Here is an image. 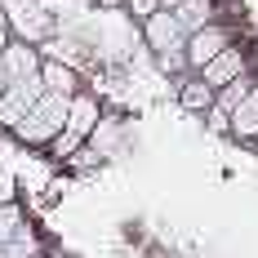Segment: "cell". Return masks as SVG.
<instances>
[{"label":"cell","instance_id":"5bb4252c","mask_svg":"<svg viewBox=\"0 0 258 258\" xmlns=\"http://www.w3.org/2000/svg\"><path fill=\"white\" fill-rule=\"evenodd\" d=\"M23 227H27V218H23V209H18V201L0 205V245H5L9 236H18Z\"/></svg>","mask_w":258,"mask_h":258},{"label":"cell","instance_id":"7c38bea8","mask_svg":"<svg viewBox=\"0 0 258 258\" xmlns=\"http://www.w3.org/2000/svg\"><path fill=\"white\" fill-rule=\"evenodd\" d=\"M116 143H120V120H116V116H103L98 129L89 134V147H94L98 156H111V152H116Z\"/></svg>","mask_w":258,"mask_h":258},{"label":"cell","instance_id":"52a82bcc","mask_svg":"<svg viewBox=\"0 0 258 258\" xmlns=\"http://www.w3.org/2000/svg\"><path fill=\"white\" fill-rule=\"evenodd\" d=\"M245 67H249V62H245V49H236V45H227V49L218 53V58H214V62H209V67H205V72H196V76H201V80H205V85H209V89L218 94L223 85H232V80L249 76Z\"/></svg>","mask_w":258,"mask_h":258},{"label":"cell","instance_id":"2e32d148","mask_svg":"<svg viewBox=\"0 0 258 258\" xmlns=\"http://www.w3.org/2000/svg\"><path fill=\"white\" fill-rule=\"evenodd\" d=\"M14 201V178H9V169L0 165V205H9Z\"/></svg>","mask_w":258,"mask_h":258},{"label":"cell","instance_id":"ffe728a7","mask_svg":"<svg viewBox=\"0 0 258 258\" xmlns=\"http://www.w3.org/2000/svg\"><path fill=\"white\" fill-rule=\"evenodd\" d=\"M72 5H85V0H72Z\"/></svg>","mask_w":258,"mask_h":258},{"label":"cell","instance_id":"9a60e30c","mask_svg":"<svg viewBox=\"0 0 258 258\" xmlns=\"http://www.w3.org/2000/svg\"><path fill=\"white\" fill-rule=\"evenodd\" d=\"M125 5H129V14H134L138 23H147L156 9H160V0H125Z\"/></svg>","mask_w":258,"mask_h":258},{"label":"cell","instance_id":"30bf717a","mask_svg":"<svg viewBox=\"0 0 258 258\" xmlns=\"http://www.w3.org/2000/svg\"><path fill=\"white\" fill-rule=\"evenodd\" d=\"M236 138H258V85L249 89V98L232 111V125H227Z\"/></svg>","mask_w":258,"mask_h":258},{"label":"cell","instance_id":"ac0fdd59","mask_svg":"<svg viewBox=\"0 0 258 258\" xmlns=\"http://www.w3.org/2000/svg\"><path fill=\"white\" fill-rule=\"evenodd\" d=\"M94 5H103V9H120L125 0H94Z\"/></svg>","mask_w":258,"mask_h":258},{"label":"cell","instance_id":"e0dca14e","mask_svg":"<svg viewBox=\"0 0 258 258\" xmlns=\"http://www.w3.org/2000/svg\"><path fill=\"white\" fill-rule=\"evenodd\" d=\"M9 40H14V31H9V27H0V53H5V45H9Z\"/></svg>","mask_w":258,"mask_h":258},{"label":"cell","instance_id":"9c48e42d","mask_svg":"<svg viewBox=\"0 0 258 258\" xmlns=\"http://www.w3.org/2000/svg\"><path fill=\"white\" fill-rule=\"evenodd\" d=\"M174 18H178V27L187 31V36H196L201 27L214 23V0H182L178 9H169Z\"/></svg>","mask_w":258,"mask_h":258},{"label":"cell","instance_id":"277c9868","mask_svg":"<svg viewBox=\"0 0 258 258\" xmlns=\"http://www.w3.org/2000/svg\"><path fill=\"white\" fill-rule=\"evenodd\" d=\"M143 40H147V49H152L156 58H169V53L187 49V31L178 27V18H174L169 9H156L152 18L143 23Z\"/></svg>","mask_w":258,"mask_h":258},{"label":"cell","instance_id":"6da1fadb","mask_svg":"<svg viewBox=\"0 0 258 258\" xmlns=\"http://www.w3.org/2000/svg\"><path fill=\"white\" fill-rule=\"evenodd\" d=\"M67 111H72V98H58V94H45L40 103L27 111V120L14 129V138L23 147H53V138L67 125Z\"/></svg>","mask_w":258,"mask_h":258},{"label":"cell","instance_id":"4fadbf2b","mask_svg":"<svg viewBox=\"0 0 258 258\" xmlns=\"http://www.w3.org/2000/svg\"><path fill=\"white\" fill-rule=\"evenodd\" d=\"M0 258H40V240L31 227H23L18 236H9L5 245H0Z\"/></svg>","mask_w":258,"mask_h":258},{"label":"cell","instance_id":"ba28073f","mask_svg":"<svg viewBox=\"0 0 258 258\" xmlns=\"http://www.w3.org/2000/svg\"><path fill=\"white\" fill-rule=\"evenodd\" d=\"M40 80H45V94H58V98H76L80 94V76L62 58H45L40 62Z\"/></svg>","mask_w":258,"mask_h":258},{"label":"cell","instance_id":"7a4b0ae2","mask_svg":"<svg viewBox=\"0 0 258 258\" xmlns=\"http://www.w3.org/2000/svg\"><path fill=\"white\" fill-rule=\"evenodd\" d=\"M98 120H103V107H98V98L94 94H85L80 89L76 98H72V111H67V125H62V134L53 138V156H62V160H72V156L89 143V134L98 129Z\"/></svg>","mask_w":258,"mask_h":258},{"label":"cell","instance_id":"3957f363","mask_svg":"<svg viewBox=\"0 0 258 258\" xmlns=\"http://www.w3.org/2000/svg\"><path fill=\"white\" fill-rule=\"evenodd\" d=\"M40 98H45V80H40V76L14 80V85L5 89V98H0V125L14 134V129H18V125L27 120V111L40 103Z\"/></svg>","mask_w":258,"mask_h":258},{"label":"cell","instance_id":"d6986e66","mask_svg":"<svg viewBox=\"0 0 258 258\" xmlns=\"http://www.w3.org/2000/svg\"><path fill=\"white\" fill-rule=\"evenodd\" d=\"M5 89H9V76H5V67H0V98H5Z\"/></svg>","mask_w":258,"mask_h":258},{"label":"cell","instance_id":"5b68a950","mask_svg":"<svg viewBox=\"0 0 258 258\" xmlns=\"http://www.w3.org/2000/svg\"><path fill=\"white\" fill-rule=\"evenodd\" d=\"M227 45H232V31H227L223 23L201 27L196 36H187V49H182V53H187V72H205V67L227 49Z\"/></svg>","mask_w":258,"mask_h":258},{"label":"cell","instance_id":"8992f818","mask_svg":"<svg viewBox=\"0 0 258 258\" xmlns=\"http://www.w3.org/2000/svg\"><path fill=\"white\" fill-rule=\"evenodd\" d=\"M40 62H45V53L36 49V45H27V40H9L5 45V53H0V67H5V76H9V85L14 80H27V76H40Z\"/></svg>","mask_w":258,"mask_h":258},{"label":"cell","instance_id":"8fae6325","mask_svg":"<svg viewBox=\"0 0 258 258\" xmlns=\"http://www.w3.org/2000/svg\"><path fill=\"white\" fill-rule=\"evenodd\" d=\"M178 103L187 107V111H205V116H209V107H214V89H209L201 76H196V80H182Z\"/></svg>","mask_w":258,"mask_h":258}]
</instances>
